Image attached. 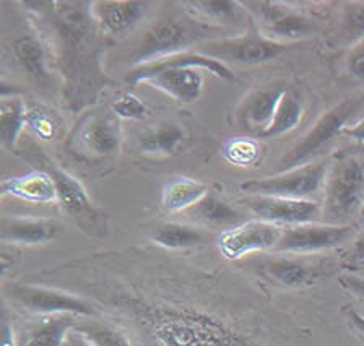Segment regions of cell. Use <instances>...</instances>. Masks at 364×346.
<instances>
[{
	"instance_id": "obj_1",
	"label": "cell",
	"mask_w": 364,
	"mask_h": 346,
	"mask_svg": "<svg viewBox=\"0 0 364 346\" xmlns=\"http://www.w3.org/2000/svg\"><path fill=\"white\" fill-rule=\"evenodd\" d=\"M43 18L54 33L57 67L64 78V106L70 112L93 106L116 82L102 69V58L112 39L95 21L91 2H55Z\"/></svg>"
},
{
	"instance_id": "obj_2",
	"label": "cell",
	"mask_w": 364,
	"mask_h": 346,
	"mask_svg": "<svg viewBox=\"0 0 364 346\" xmlns=\"http://www.w3.org/2000/svg\"><path fill=\"white\" fill-rule=\"evenodd\" d=\"M114 306L161 346H262L220 317L196 308L153 303L132 294H121Z\"/></svg>"
},
{
	"instance_id": "obj_3",
	"label": "cell",
	"mask_w": 364,
	"mask_h": 346,
	"mask_svg": "<svg viewBox=\"0 0 364 346\" xmlns=\"http://www.w3.org/2000/svg\"><path fill=\"white\" fill-rule=\"evenodd\" d=\"M364 208V151H341L330 161L322 223L355 225Z\"/></svg>"
},
{
	"instance_id": "obj_4",
	"label": "cell",
	"mask_w": 364,
	"mask_h": 346,
	"mask_svg": "<svg viewBox=\"0 0 364 346\" xmlns=\"http://www.w3.org/2000/svg\"><path fill=\"white\" fill-rule=\"evenodd\" d=\"M364 107V92L346 96L317 119L314 126L280 160V171H288L321 160L351 126Z\"/></svg>"
},
{
	"instance_id": "obj_5",
	"label": "cell",
	"mask_w": 364,
	"mask_h": 346,
	"mask_svg": "<svg viewBox=\"0 0 364 346\" xmlns=\"http://www.w3.org/2000/svg\"><path fill=\"white\" fill-rule=\"evenodd\" d=\"M26 153H21L25 160L36 166V169L48 173L57 190V203L75 223L91 236L107 234V217L91 202L85 185L59 164L46 156L38 145L30 144Z\"/></svg>"
},
{
	"instance_id": "obj_6",
	"label": "cell",
	"mask_w": 364,
	"mask_h": 346,
	"mask_svg": "<svg viewBox=\"0 0 364 346\" xmlns=\"http://www.w3.org/2000/svg\"><path fill=\"white\" fill-rule=\"evenodd\" d=\"M221 31V28L210 26L193 20L192 16H163L148 28L134 53V67L158 60L168 55L184 53L191 46H200L210 41V35Z\"/></svg>"
},
{
	"instance_id": "obj_7",
	"label": "cell",
	"mask_w": 364,
	"mask_h": 346,
	"mask_svg": "<svg viewBox=\"0 0 364 346\" xmlns=\"http://www.w3.org/2000/svg\"><path fill=\"white\" fill-rule=\"evenodd\" d=\"M121 146L122 124L112 109L85 112L67 141L70 155L88 164L112 160Z\"/></svg>"
},
{
	"instance_id": "obj_8",
	"label": "cell",
	"mask_w": 364,
	"mask_h": 346,
	"mask_svg": "<svg viewBox=\"0 0 364 346\" xmlns=\"http://www.w3.org/2000/svg\"><path fill=\"white\" fill-rule=\"evenodd\" d=\"M330 160H318L304 166L288 169L275 175H265L260 179H250L239 185L247 195H269L283 198L314 200L326 185Z\"/></svg>"
},
{
	"instance_id": "obj_9",
	"label": "cell",
	"mask_w": 364,
	"mask_h": 346,
	"mask_svg": "<svg viewBox=\"0 0 364 346\" xmlns=\"http://www.w3.org/2000/svg\"><path fill=\"white\" fill-rule=\"evenodd\" d=\"M246 12L254 16L259 23V31L277 43L293 44L316 36L321 25L314 18L283 2L257 0V2H241Z\"/></svg>"
},
{
	"instance_id": "obj_10",
	"label": "cell",
	"mask_w": 364,
	"mask_h": 346,
	"mask_svg": "<svg viewBox=\"0 0 364 346\" xmlns=\"http://www.w3.org/2000/svg\"><path fill=\"white\" fill-rule=\"evenodd\" d=\"M293 48V44L277 43L262 35L260 31H249L237 36L210 39L198 46V53L226 65L239 64L250 67L269 64Z\"/></svg>"
},
{
	"instance_id": "obj_11",
	"label": "cell",
	"mask_w": 364,
	"mask_h": 346,
	"mask_svg": "<svg viewBox=\"0 0 364 346\" xmlns=\"http://www.w3.org/2000/svg\"><path fill=\"white\" fill-rule=\"evenodd\" d=\"M356 236V225H327L318 221V223L288 226V228H283V234L273 252L316 255L355 241Z\"/></svg>"
},
{
	"instance_id": "obj_12",
	"label": "cell",
	"mask_w": 364,
	"mask_h": 346,
	"mask_svg": "<svg viewBox=\"0 0 364 346\" xmlns=\"http://www.w3.org/2000/svg\"><path fill=\"white\" fill-rule=\"evenodd\" d=\"M7 294L14 303L34 312V314H72L77 317L98 315V309L87 299L78 298L72 293L59 291V289L14 283V285L7 286Z\"/></svg>"
},
{
	"instance_id": "obj_13",
	"label": "cell",
	"mask_w": 364,
	"mask_h": 346,
	"mask_svg": "<svg viewBox=\"0 0 364 346\" xmlns=\"http://www.w3.org/2000/svg\"><path fill=\"white\" fill-rule=\"evenodd\" d=\"M247 208L255 220L283 226H298L322 221V203L317 200H299V198H283L269 195H247L239 200Z\"/></svg>"
},
{
	"instance_id": "obj_14",
	"label": "cell",
	"mask_w": 364,
	"mask_h": 346,
	"mask_svg": "<svg viewBox=\"0 0 364 346\" xmlns=\"http://www.w3.org/2000/svg\"><path fill=\"white\" fill-rule=\"evenodd\" d=\"M283 234V226L262 220H250L221 232L218 249L223 257L239 260L254 252L273 251Z\"/></svg>"
},
{
	"instance_id": "obj_15",
	"label": "cell",
	"mask_w": 364,
	"mask_h": 346,
	"mask_svg": "<svg viewBox=\"0 0 364 346\" xmlns=\"http://www.w3.org/2000/svg\"><path fill=\"white\" fill-rule=\"evenodd\" d=\"M260 271L270 281L284 288H309L317 285L330 270L327 260L312 255H280L260 264Z\"/></svg>"
},
{
	"instance_id": "obj_16",
	"label": "cell",
	"mask_w": 364,
	"mask_h": 346,
	"mask_svg": "<svg viewBox=\"0 0 364 346\" xmlns=\"http://www.w3.org/2000/svg\"><path fill=\"white\" fill-rule=\"evenodd\" d=\"M287 88L280 85H269L247 93L237 106L236 122L244 132L259 139L273 121L277 107Z\"/></svg>"
},
{
	"instance_id": "obj_17",
	"label": "cell",
	"mask_w": 364,
	"mask_h": 346,
	"mask_svg": "<svg viewBox=\"0 0 364 346\" xmlns=\"http://www.w3.org/2000/svg\"><path fill=\"white\" fill-rule=\"evenodd\" d=\"M171 67L197 69L202 72L207 70L210 73H213L215 77L221 78V80H226V82L235 80V73H232L230 67L223 64V62L215 60L212 58H208V55L198 53V50H184V53H178V54L168 55V58L151 60V62H146V64L132 67L125 80L132 85L141 83L145 78L153 75V73L164 70V69H171Z\"/></svg>"
},
{
	"instance_id": "obj_18",
	"label": "cell",
	"mask_w": 364,
	"mask_h": 346,
	"mask_svg": "<svg viewBox=\"0 0 364 346\" xmlns=\"http://www.w3.org/2000/svg\"><path fill=\"white\" fill-rule=\"evenodd\" d=\"M146 4L134 0H106V2H91V15L100 30L111 39L124 36L139 25L145 15Z\"/></svg>"
},
{
	"instance_id": "obj_19",
	"label": "cell",
	"mask_w": 364,
	"mask_h": 346,
	"mask_svg": "<svg viewBox=\"0 0 364 346\" xmlns=\"http://www.w3.org/2000/svg\"><path fill=\"white\" fill-rule=\"evenodd\" d=\"M141 83L150 85L182 104L196 103L203 93V75L197 69L171 67L153 73Z\"/></svg>"
},
{
	"instance_id": "obj_20",
	"label": "cell",
	"mask_w": 364,
	"mask_h": 346,
	"mask_svg": "<svg viewBox=\"0 0 364 346\" xmlns=\"http://www.w3.org/2000/svg\"><path fill=\"white\" fill-rule=\"evenodd\" d=\"M59 234V225L53 220L33 217H10L0 221V239L16 246H43Z\"/></svg>"
},
{
	"instance_id": "obj_21",
	"label": "cell",
	"mask_w": 364,
	"mask_h": 346,
	"mask_svg": "<svg viewBox=\"0 0 364 346\" xmlns=\"http://www.w3.org/2000/svg\"><path fill=\"white\" fill-rule=\"evenodd\" d=\"M0 195L14 197L28 203H36V205L57 202V190L53 179L41 169H34L31 173L15 175V178L2 179Z\"/></svg>"
},
{
	"instance_id": "obj_22",
	"label": "cell",
	"mask_w": 364,
	"mask_h": 346,
	"mask_svg": "<svg viewBox=\"0 0 364 346\" xmlns=\"http://www.w3.org/2000/svg\"><path fill=\"white\" fill-rule=\"evenodd\" d=\"M77 315H43L21 333L18 346H65L68 333L75 330Z\"/></svg>"
},
{
	"instance_id": "obj_23",
	"label": "cell",
	"mask_w": 364,
	"mask_h": 346,
	"mask_svg": "<svg viewBox=\"0 0 364 346\" xmlns=\"http://www.w3.org/2000/svg\"><path fill=\"white\" fill-rule=\"evenodd\" d=\"M184 215L193 223L212 226V228L231 229L244 223L242 215L235 207L230 205L225 198L216 194L215 190H210L197 205L186 210Z\"/></svg>"
},
{
	"instance_id": "obj_24",
	"label": "cell",
	"mask_w": 364,
	"mask_h": 346,
	"mask_svg": "<svg viewBox=\"0 0 364 346\" xmlns=\"http://www.w3.org/2000/svg\"><path fill=\"white\" fill-rule=\"evenodd\" d=\"M151 241L169 251L200 247L215 241L212 232L178 221H163L151 232Z\"/></svg>"
},
{
	"instance_id": "obj_25",
	"label": "cell",
	"mask_w": 364,
	"mask_h": 346,
	"mask_svg": "<svg viewBox=\"0 0 364 346\" xmlns=\"http://www.w3.org/2000/svg\"><path fill=\"white\" fill-rule=\"evenodd\" d=\"M212 190L208 184L198 179L178 175L168 180L161 192V207L168 213H184L186 210L197 205Z\"/></svg>"
},
{
	"instance_id": "obj_26",
	"label": "cell",
	"mask_w": 364,
	"mask_h": 346,
	"mask_svg": "<svg viewBox=\"0 0 364 346\" xmlns=\"http://www.w3.org/2000/svg\"><path fill=\"white\" fill-rule=\"evenodd\" d=\"M186 141V132L176 124H159L146 129L139 137V150L144 155L171 156L176 155Z\"/></svg>"
},
{
	"instance_id": "obj_27",
	"label": "cell",
	"mask_w": 364,
	"mask_h": 346,
	"mask_svg": "<svg viewBox=\"0 0 364 346\" xmlns=\"http://www.w3.org/2000/svg\"><path fill=\"white\" fill-rule=\"evenodd\" d=\"M14 54L20 65L38 83H44L49 80V65L48 54L43 43L31 35H25L16 38L14 41Z\"/></svg>"
},
{
	"instance_id": "obj_28",
	"label": "cell",
	"mask_w": 364,
	"mask_h": 346,
	"mask_svg": "<svg viewBox=\"0 0 364 346\" xmlns=\"http://www.w3.org/2000/svg\"><path fill=\"white\" fill-rule=\"evenodd\" d=\"M28 104L21 96H10L0 101V140L5 150H14L26 127Z\"/></svg>"
},
{
	"instance_id": "obj_29",
	"label": "cell",
	"mask_w": 364,
	"mask_h": 346,
	"mask_svg": "<svg viewBox=\"0 0 364 346\" xmlns=\"http://www.w3.org/2000/svg\"><path fill=\"white\" fill-rule=\"evenodd\" d=\"M187 15L200 23L221 28L225 23H235L241 18L244 7L241 2H226V0H197L187 2Z\"/></svg>"
},
{
	"instance_id": "obj_30",
	"label": "cell",
	"mask_w": 364,
	"mask_h": 346,
	"mask_svg": "<svg viewBox=\"0 0 364 346\" xmlns=\"http://www.w3.org/2000/svg\"><path fill=\"white\" fill-rule=\"evenodd\" d=\"M304 116V101L301 98V94L296 92L294 88H287V92L283 93L280 104L277 107L273 121L260 135L259 139H277L282 135L291 132V130L298 126L301 119Z\"/></svg>"
},
{
	"instance_id": "obj_31",
	"label": "cell",
	"mask_w": 364,
	"mask_h": 346,
	"mask_svg": "<svg viewBox=\"0 0 364 346\" xmlns=\"http://www.w3.org/2000/svg\"><path fill=\"white\" fill-rule=\"evenodd\" d=\"M26 129L38 140L50 141L57 137L60 129V117L57 112L48 106L34 104L28 107L26 114Z\"/></svg>"
},
{
	"instance_id": "obj_32",
	"label": "cell",
	"mask_w": 364,
	"mask_h": 346,
	"mask_svg": "<svg viewBox=\"0 0 364 346\" xmlns=\"http://www.w3.org/2000/svg\"><path fill=\"white\" fill-rule=\"evenodd\" d=\"M225 161L236 168H249L259 160L260 145L254 137H236L228 140L221 148Z\"/></svg>"
},
{
	"instance_id": "obj_33",
	"label": "cell",
	"mask_w": 364,
	"mask_h": 346,
	"mask_svg": "<svg viewBox=\"0 0 364 346\" xmlns=\"http://www.w3.org/2000/svg\"><path fill=\"white\" fill-rule=\"evenodd\" d=\"M75 330L82 333L95 346H132L124 333L98 322L78 323Z\"/></svg>"
},
{
	"instance_id": "obj_34",
	"label": "cell",
	"mask_w": 364,
	"mask_h": 346,
	"mask_svg": "<svg viewBox=\"0 0 364 346\" xmlns=\"http://www.w3.org/2000/svg\"><path fill=\"white\" fill-rule=\"evenodd\" d=\"M338 38L351 46L364 38V2L346 4L343 16H341Z\"/></svg>"
},
{
	"instance_id": "obj_35",
	"label": "cell",
	"mask_w": 364,
	"mask_h": 346,
	"mask_svg": "<svg viewBox=\"0 0 364 346\" xmlns=\"http://www.w3.org/2000/svg\"><path fill=\"white\" fill-rule=\"evenodd\" d=\"M111 109L119 119H141L148 112L144 101L132 93H124L114 99Z\"/></svg>"
},
{
	"instance_id": "obj_36",
	"label": "cell",
	"mask_w": 364,
	"mask_h": 346,
	"mask_svg": "<svg viewBox=\"0 0 364 346\" xmlns=\"http://www.w3.org/2000/svg\"><path fill=\"white\" fill-rule=\"evenodd\" d=\"M346 70L356 82L364 83V38L351 46L346 58Z\"/></svg>"
},
{
	"instance_id": "obj_37",
	"label": "cell",
	"mask_w": 364,
	"mask_h": 346,
	"mask_svg": "<svg viewBox=\"0 0 364 346\" xmlns=\"http://www.w3.org/2000/svg\"><path fill=\"white\" fill-rule=\"evenodd\" d=\"M338 283L346 289V291L351 293L353 296H356L364 303V278L351 274H343L340 275Z\"/></svg>"
},
{
	"instance_id": "obj_38",
	"label": "cell",
	"mask_w": 364,
	"mask_h": 346,
	"mask_svg": "<svg viewBox=\"0 0 364 346\" xmlns=\"http://www.w3.org/2000/svg\"><path fill=\"white\" fill-rule=\"evenodd\" d=\"M348 259L353 264L364 262V228L361 231H358V236L355 237V241H353V247L348 252Z\"/></svg>"
},
{
	"instance_id": "obj_39",
	"label": "cell",
	"mask_w": 364,
	"mask_h": 346,
	"mask_svg": "<svg viewBox=\"0 0 364 346\" xmlns=\"http://www.w3.org/2000/svg\"><path fill=\"white\" fill-rule=\"evenodd\" d=\"M0 346H18V342L15 340L14 327L10 325L7 315L2 317V340H0Z\"/></svg>"
},
{
	"instance_id": "obj_40",
	"label": "cell",
	"mask_w": 364,
	"mask_h": 346,
	"mask_svg": "<svg viewBox=\"0 0 364 346\" xmlns=\"http://www.w3.org/2000/svg\"><path fill=\"white\" fill-rule=\"evenodd\" d=\"M345 314H346V319L350 322V325H353V328L364 337V315H361L360 312L351 308L345 309Z\"/></svg>"
},
{
	"instance_id": "obj_41",
	"label": "cell",
	"mask_w": 364,
	"mask_h": 346,
	"mask_svg": "<svg viewBox=\"0 0 364 346\" xmlns=\"http://www.w3.org/2000/svg\"><path fill=\"white\" fill-rule=\"evenodd\" d=\"M345 134L348 135L350 139L358 141V144H364V119H363V121H360V122L353 124V127H350L348 130H346Z\"/></svg>"
},
{
	"instance_id": "obj_42",
	"label": "cell",
	"mask_w": 364,
	"mask_h": 346,
	"mask_svg": "<svg viewBox=\"0 0 364 346\" xmlns=\"http://www.w3.org/2000/svg\"><path fill=\"white\" fill-rule=\"evenodd\" d=\"M65 346H95V345L88 342V340L85 338L82 333H78L77 330H72L70 333H68Z\"/></svg>"
},
{
	"instance_id": "obj_43",
	"label": "cell",
	"mask_w": 364,
	"mask_h": 346,
	"mask_svg": "<svg viewBox=\"0 0 364 346\" xmlns=\"http://www.w3.org/2000/svg\"><path fill=\"white\" fill-rule=\"evenodd\" d=\"M358 225L363 226V228H364V208H363V212H361V217H360V220H358Z\"/></svg>"
}]
</instances>
